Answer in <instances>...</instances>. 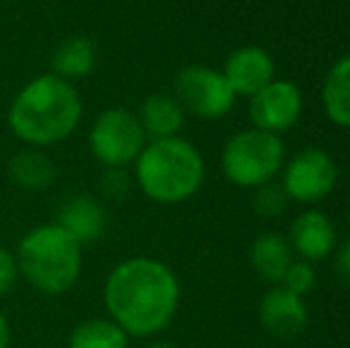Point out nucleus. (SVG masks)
Segmentation results:
<instances>
[{"label":"nucleus","instance_id":"1","mask_svg":"<svg viewBox=\"0 0 350 348\" xmlns=\"http://www.w3.org/2000/svg\"><path fill=\"white\" fill-rule=\"evenodd\" d=\"M110 320L136 339L155 336L172 322L179 308V282L155 258H129L105 279L103 289Z\"/></svg>","mask_w":350,"mask_h":348},{"label":"nucleus","instance_id":"2","mask_svg":"<svg viewBox=\"0 0 350 348\" xmlns=\"http://www.w3.org/2000/svg\"><path fill=\"white\" fill-rule=\"evenodd\" d=\"M83 103L72 81L43 75L14 96L8 124L19 141L33 148L53 146L74 134L81 122Z\"/></svg>","mask_w":350,"mask_h":348},{"label":"nucleus","instance_id":"3","mask_svg":"<svg viewBox=\"0 0 350 348\" xmlns=\"http://www.w3.org/2000/svg\"><path fill=\"white\" fill-rule=\"evenodd\" d=\"M205 163L193 144L179 136L155 139L136 158V181L157 203H181L203 186Z\"/></svg>","mask_w":350,"mask_h":348},{"label":"nucleus","instance_id":"4","mask_svg":"<svg viewBox=\"0 0 350 348\" xmlns=\"http://www.w3.org/2000/svg\"><path fill=\"white\" fill-rule=\"evenodd\" d=\"M14 260L29 286L46 296H60L81 274V243L60 224H41L19 241Z\"/></svg>","mask_w":350,"mask_h":348},{"label":"nucleus","instance_id":"5","mask_svg":"<svg viewBox=\"0 0 350 348\" xmlns=\"http://www.w3.org/2000/svg\"><path fill=\"white\" fill-rule=\"evenodd\" d=\"M284 163V141L279 134L248 129L236 134L221 153V170L236 186L258 189L267 184Z\"/></svg>","mask_w":350,"mask_h":348},{"label":"nucleus","instance_id":"6","mask_svg":"<svg viewBox=\"0 0 350 348\" xmlns=\"http://www.w3.org/2000/svg\"><path fill=\"white\" fill-rule=\"evenodd\" d=\"M91 153L107 168H126L136 163L146 148V131L139 115L129 107H107L96 117L88 131Z\"/></svg>","mask_w":350,"mask_h":348},{"label":"nucleus","instance_id":"7","mask_svg":"<svg viewBox=\"0 0 350 348\" xmlns=\"http://www.w3.org/2000/svg\"><path fill=\"white\" fill-rule=\"evenodd\" d=\"M174 98L184 110L205 120L224 117L236 103V93L224 72L205 65H191L179 72L174 81Z\"/></svg>","mask_w":350,"mask_h":348},{"label":"nucleus","instance_id":"8","mask_svg":"<svg viewBox=\"0 0 350 348\" xmlns=\"http://www.w3.org/2000/svg\"><path fill=\"white\" fill-rule=\"evenodd\" d=\"M336 184V163L319 148H305L284 172V191L298 203H317L327 198Z\"/></svg>","mask_w":350,"mask_h":348},{"label":"nucleus","instance_id":"9","mask_svg":"<svg viewBox=\"0 0 350 348\" xmlns=\"http://www.w3.org/2000/svg\"><path fill=\"white\" fill-rule=\"evenodd\" d=\"M303 110V93L293 81H272L250 98V120L255 129L286 131L298 122Z\"/></svg>","mask_w":350,"mask_h":348},{"label":"nucleus","instance_id":"10","mask_svg":"<svg viewBox=\"0 0 350 348\" xmlns=\"http://www.w3.org/2000/svg\"><path fill=\"white\" fill-rule=\"evenodd\" d=\"M260 322L274 339L291 341L308 327V308L303 298L291 293L288 289L274 286L260 301Z\"/></svg>","mask_w":350,"mask_h":348},{"label":"nucleus","instance_id":"11","mask_svg":"<svg viewBox=\"0 0 350 348\" xmlns=\"http://www.w3.org/2000/svg\"><path fill=\"white\" fill-rule=\"evenodd\" d=\"M224 77L236 96L253 98L267 84L274 81V60L265 48L245 46L229 55L224 67Z\"/></svg>","mask_w":350,"mask_h":348},{"label":"nucleus","instance_id":"12","mask_svg":"<svg viewBox=\"0 0 350 348\" xmlns=\"http://www.w3.org/2000/svg\"><path fill=\"white\" fill-rule=\"evenodd\" d=\"M55 224H60L77 243H93L103 239L107 229V213L93 196H72L57 210Z\"/></svg>","mask_w":350,"mask_h":348},{"label":"nucleus","instance_id":"13","mask_svg":"<svg viewBox=\"0 0 350 348\" xmlns=\"http://www.w3.org/2000/svg\"><path fill=\"white\" fill-rule=\"evenodd\" d=\"M291 246L305 260H324L336 246V232L332 219L317 210H305L291 224Z\"/></svg>","mask_w":350,"mask_h":348},{"label":"nucleus","instance_id":"14","mask_svg":"<svg viewBox=\"0 0 350 348\" xmlns=\"http://www.w3.org/2000/svg\"><path fill=\"white\" fill-rule=\"evenodd\" d=\"M139 122L146 136H152V141L170 139V136H176V131L184 126V107L179 105L174 96L152 93L150 98L143 101Z\"/></svg>","mask_w":350,"mask_h":348},{"label":"nucleus","instance_id":"15","mask_svg":"<svg viewBox=\"0 0 350 348\" xmlns=\"http://www.w3.org/2000/svg\"><path fill=\"white\" fill-rule=\"evenodd\" d=\"M96 46L91 38L86 36H67L60 46L55 48L51 57L53 75H57L60 79H83L93 72L96 67Z\"/></svg>","mask_w":350,"mask_h":348},{"label":"nucleus","instance_id":"16","mask_svg":"<svg viewBox=\"0 0 350 348\" xmlns=\"http://www.w3.org/2000/svg\"><path fill=\"white\" fill-rule=\"evenodd\" d=\"M255 272L267 282H284V274L288 272L293 256H291V243L279 234H262L255 239L253 251H250Z\"/></svg>","mask_w":350,"mask_h":348},{"label":"nucleus","instance_id":"17","mask_svg":"<svg viewBox=\"0 0 350 348\" xmlns=\"http://www.w3.org/2000/svg\"><path fill=\"white\" fill-rule=\"evenodd\" d=\"M10 176L24 191H46L55 181V165L36 148L19 150L10 160Z\"/></svg>","mask_w":350,"mask_h":348},{"label":"nucleus","instance_id":"18","mask_svg":"<svg viewBox=\"0 0 350 348\" xmlns=\"http://www.w3.org/2000/svg\"><path fill=\"white\" fill-rule=\"evenodd\" d=\"M67 348H129V334L110 317H91L74 327Z\"/></svg>","mask_w":350,"mask_h":348},{"label":"nucleus","instance_id":"19","mask_svg":"<svg viewBox=\"0 0 350 348\" xmlns=\"http://www.w3.org/2000/svg\"><path fill=\"white\" fill-rule=\"evenodd\" d=\"M324 110L329 120L350 129V55L341 57L329 70L324 81Z\"/></svg>","mask_w":350,"mask_h":348},{"label":"nucleus","instance_id":"20","mask_svg":"<svg viewBox=\"0 0 350 348\" xmlns=\"http://www.w3.org/2000/svg\"><path fill=\"white\" fill-rule=\"evenodd\" d=\"M286 196L284 186H277V184H262L255 189V196H253V205H255V213L262 215V217H277V215L284 213L286 208Z\"/></svg>","mask_w":350,"mask_h":348},{"label":"nucleus","instance_id":"21","mask_svg":"<svg viewBox=\"0 0 350 348\" xmlns=\"http://www.w3.org/2000/svg\"><path fill=\"white\" fill-rule=\"evenodd\" d=\"M314 286V269L310 263H291L288 272L284 274V289L295 296H303Z\"/></svg>","mask_w":350,"mask_h":348},{"label":"nucleus","instance_id":"22","mask_svg":"<svg viewBox=\"0 0 350 348\" xmlns=\"http://www.w3.org/2000/svg\"><path fill=\"white\" fill-rule=\"evenodd\" d=\"M129 186H131L129 174H126L122 168H110L105 174L100 176V189H103V193H105L107 198H112V200L124 198V196L129 193Z\"/></svg>","mask_w":350,"mask_h":348},{"label":"nucleus","instance_id":"23","mask_svg":"<svg viewBox=\"0 0 350 348\" xmlns=\"http://www.w3.org/2000/svg\"><path fill=\"white\" fill-rule=\"evenodd\" d=\"M19 269H17V260L10 251L0 248V298L8 296L12 291V286L17 284Z\"/></svg>","mask_w":350,"mask_h":348},{"label":"nucleus","instance_id":"24","mask_svg":"<svg viewBox=\"0 0 350 348\" xmlns=\"http://www.w3.org/2000/svg\"><path fill=\"white\" fill-rule=\"evenodd\" d=\"M0 348H10V325L0 312Z\"/></svg>","mask_w":350,"mask_h":348},{"label":"nucleus","instance_id":"25","mask_svg":"<svg viewBox=\"0 0 350 348\" xmlns=\"http://www.w3.org/2000/svg\"><path fill=\"white\" fill-rule=\"evenodd\" d=\"M338 265H341V269L350 277V243H346L341 251V256H338Z\"/></svg>","mask_w":350,"mask_h":348},{"label":"nucleus","instance_id":"26","mask_svg":"<svg viewBox=\"0 0 350 348\" xmlns=\"http://www.w3.org/2000/svg\"><path fill=\"white\" fill-rule=\"evenodd\" d=\"M146 348H176L174 344H167V341H155V344H148Z\"/></svg>","mask_w":350,"mask_h":348}]
</instances>
